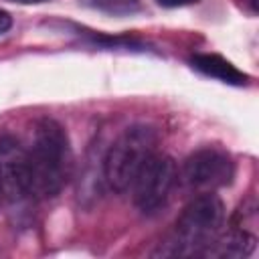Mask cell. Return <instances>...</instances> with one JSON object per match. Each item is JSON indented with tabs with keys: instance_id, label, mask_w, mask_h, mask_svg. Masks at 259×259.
<instances>
[{
	"instance_id": "1",
	"label": "cell",
	"mask_w": 259,
	"mask_h": 259,
	"mask_svg": "<svg viewBox=\"0 0 259 259\" xmlns=\"http://www.w3.org/2000/svg\"><path fill=\"white\" fill-rule=\"evenodd\" d=\"M30 190L34 200L57 196L71 176L73 152L65 127L42 117L34 125L32 148L28 150Z\"/></svg>"
},
{
	"instance_id": "2",
	"label": "cell",
	"mask_w": 259,
	"mask_h": 259,
	"mask_svg": "<svg viewBox=\"0 0 259 259\" xmlns=\"http://www.w3.org/2000/svg\"><path fill=\"white\" fill-rule=\"evenodd\" d=\"M225 223V204L214 192H198L178 214L174 233L166 247H160L162 255L190 257L204 255L210 243L219 237Z\"/></svg>"
},
{
	"instance_id": "3",
	"label": "cell",
	"mask_w": 259,
	"mask_h": 259,
	"mask_svg": "<svg viewBox=\"0 0 259 259\" xmlns=\"http://www.w3.org/2000/svg\"><path fill=\"white\" fill-rule=\"evenodd\" d=\"M156 132L148 125L127 127L103 158V178L115 192H125L144 162L156 152Z\"/></svg>"
},
{
	"instance_id": "4",
	"label": "cell",
	"mask_w": 259,
	"mask_h": 259,
	"mask_svg": "<svg viewBox=\"0 0 259 259\" xmlns=\"http://www.w3.org/2000/svg\"><path fill=\"white\" fill-rule=\"evenodd\" d=\"M178 178V168L176 162L166 156V154H152L144 166L140 168V172L136 174L134 182H132V190H134V202L136 206L144 212V214H152L156 210H160L174 184Z\"/></svg>"
},
{
	"instance_id": "5",
	"label": "cell",
	"mask_w": 259,
	"mask_h": 259,
	"mask_svg": "<svg viewBox=\"0 0 259 259\" xmlns=\"http://www.w3.org/2000/svg\"><path fill=\"white\" fill-rule=\"evenodd\" d=\"M180 178L192 190L214 192L217 188L229 186L233 182L235 162L221 148H200L184 160Z\"/></svg>"
},
{
	"instance_id": "6",
	"label": "cell",
	"mask_w": 259,
	"mask_h": 259,
	"mask_svg": "<svg viewBox=\"0 0 259 259\" xmlns=\"http://www.w3.org/2000/svg\"><path fill=\"white\" fill-rule=\"evenodd\" d=\"M0 192L10 206L32 200L28 150L12 136L0 138Z\"/></svg>"
},
{
	"instance_id": "7",
	"label": "cell",
	"mask_w": 259,
	"mask_h": 259,
	"mask_svg": "<svg viewBox=\"0 0 259 259\" xmlns=\"http://www.w3.org/2000/svg\"><path fill=\"white\" fill-rule=\"evenodd\" d=\"M257 239L255 235L247 233L243 227H235L229 233L221 235L210 243L204 255H214V257H227V259H241L249 257L255 251Z\"/></svg>"
},
{
	"instance_id": "8",
	"label": "cell",
	"mask_w": 259,
	"mask_h": 259,
	"mask_svg": "<svg viewBox=\"0 0 259 259\" xmlns=\"http://www.w3.org/2000/svg\"><path fill=\"white\" fill-rule=\"evenodd\" d=\"M192 67L212 79H219L223 83H229V85H247L249 77L239 71L231 61L223 59L221 55H212V53H200V55H194L192 57Z\"/></svg>"
},
{
	"instance_id": "9",
	"label": "cell",
	"mask_w": 259,
	"mask_h": 259,
	"mask_svg": "<svg viewBox=\"0 0 259 259\" xmlns=\"http://www.w3.org/2000/svg\"><path fill=\"white\" fill-rule=\"evenodd\" d=\"M81 2L85 6H91V8L107 12V14H115V16L134 14L142 8L140 0H81Z\"/></svg>"
},
{
	"instance_id": "10",
	"label": "cell",
	"mask_w": 259,
	"mask_h": 259,
	"mask_svg": "<svg viewBox=\"0 0 259 259\" xmlns=\"http://www.w3.org/2000/svg\"><path fill=\"white\" fill-rule=\"evenodd\" d=\"M10 28H12V16H10L6 10L0 8V36L6 34Z\"/></svg>"
},
{
	"instance_id": "11",
	"label": "cell",
	"mask_w": 259,
	"mask_h": 259,
	"mask_svg": "<svg viewBox=\"0 0 259 259\" xmlns=\"http://www.w3.org/2000/svg\"><path fill=\"white\" fill-rule=\"evenodd\" d=\"M160 6L166 8H178V6H188V4H196L198 0H156Z\"/></svg>"
},
{
	"instance_id": "12",
	"label": "cell",
	"mask_w": 259,
	"mask_h": 259,
	"mask_svg": "<svg viewBox=\"0 0 259 259\" xmlns=\"http://www.w3.org/2000/svg\"><path fill=\"white\" fill-rule=\"evenodd\" d=\"M243 8L249 14H257V0H243Z\"/></svg>"
},
{
	"instance_id": "13",
	"label": "cell",
	"mask_w": 259,
	"mask_h": 259,
	"mask_svg": "<svg viewBox=\"0 0 259 259\" xmlns=\"http://www.w3.org/2000/svg\"><path fill=\"white\" fill-rule=\"evenodd\" d=\"M8 2H16V4H42L49 0H8Z\"/></svg>"
},
{
	"instance_id": "14",
	"label": "cell",
	"mask_w": 259,
	"mask_h": 259,
	"mask_svg": "<svg viewBox=\"0 0 259 259\" xmlns=\"http://www.w3.org/2000/svg\"><path fill=\"white\" fill-rule=\"evenodd\" d=\"M0 198H2V192H0Z\"/></svg>"
}]
</instances>
